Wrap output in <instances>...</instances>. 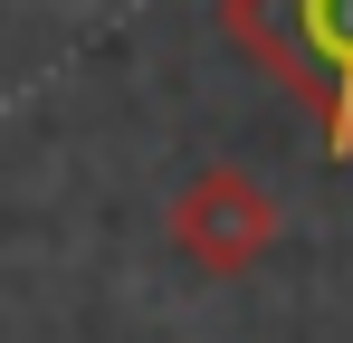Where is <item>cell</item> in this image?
Here are the masks:
<instances>
[{
  "label": "cell",
  "instance_id": "obj_2",
  "mask_svg": "<svg viewBox=\"0 0 353 343\" xmlns=\"http://www.w3.org/2000/svg\"><path fill=\"white\" fill-rule=\"evenodd\" d=\"M163 238L181 248V267H201V277H248V267L277 248V200H268L258 172L201 163L172 191V210H163Z\"/></svg>",
  "mask_w": 353,
  "mask_h": 343
},
{
  "label": "cell",
  "instance_id": "obj_1",
  "mask_svg": "<svg viewBox=\"0 0 353 343\" xmlns=\"http://www.w3.org/2000/svg\"><path fill=\"white\" fill-rule=\"evenodd\" d=\"M220 39L305 105L325 163H353V0H220Z\"/></svg>",
  "mask_w": 353,
  "mask_h": 343
}]
</instances>
